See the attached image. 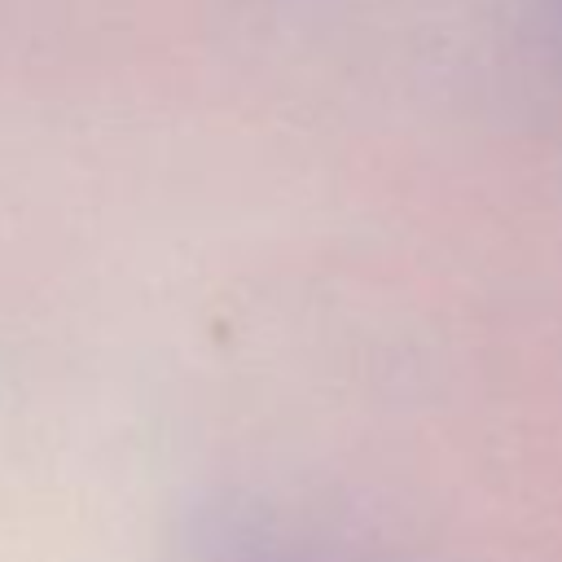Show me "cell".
<instances>
[{
  "mask_svg": "<svg viewBox=\"0 0 562 562\" xmlns=\"http://www.w3.org/2000/svg\"><path fill=\"white\" fill-rule=\"evenodd\" d=\"M189 562H373L342 540L263 514H220L202 527Z\"/></svg>",
  "mask_w": 562,
  "mask_h": 562,
  "instance_id": "1",
  "label": "cell"
},
{
  "mask_svg": "<svg viewBox=\"0 0 562 562\" xmlns=\"http://www.w3.org/2000/svg\"><path fill=\"white\" fill-rule=\"evenodd\" d=\"M553 9H558V22H562V0H553Z\"/></svg>",
  "mask_w": 562,
  "mask_h": 562,
  "instance_id": "2",
  "label": "cell"
}]
</instances>
